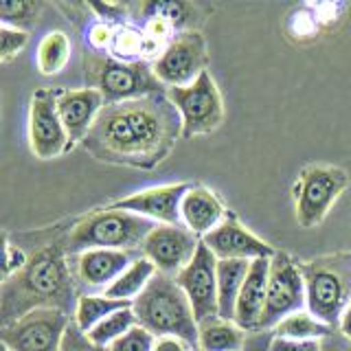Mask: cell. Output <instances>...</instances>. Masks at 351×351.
I'll list each match as a JSON object with an SVG mask.
<instances>
[{
    "label": "cell",
    "instance_id": "31",
    "mask_svg": "<svg viewBox=\"0 0 351 351\" xmlns=\"http://www.w3.org/2000/svg\"><path fill=\"white\" fill-rule=\"evenodd\" d=\"M154 343H156V336H152L145 327L136 325L108 349L110 351H154Z\"/></svg>",
    "mask_w": 351,
    "mask_h": 351
},
{
    "label": "cell",
    "instance_id": "28",
    "mask_svg": "<svg viewBox=\"0 0 351 351\" xmlns=\"http://www.w3.org/2000/svg\"><path fill=\"white\" fill-rule=\"evenodd\" d=\"M143 11L149 18H158L162 22H167L171 29L186 31L184 27L191 25V7L182 3H149L143 7Z\"/></svg>",
    "mask_w": 351,
    "mask_h": 351
},
{
    "label": "cell",
    "instance_id": "32",
    "mask_svg": "<svg viewBox=\"0 0 351 351\" xmlns=\"http://www.w3.org/2000/svg\"><path fill=\"white\" fill-rule=\"evenodd\" d=\"M60 351H110V349L97 347L95 343H90V338H88V334H84L82 329L77 327V323L73 321V323L69 325V329H66Z\"/></svg>",
    "mask_w": 351,
    "mask_h": 351
},
{
    "label": "cell",
    "instance_id": "14",
    "mask_svg": "<svg viewBox=\"0 0 351 351\" xmlns=\"http://www.w3.org/2000/svg\"><path fill=\"white\" fill-rule=\"evenodd\" d=\"M141 252L128 250H86L82 255L69 257L73 281L82 294H106L108 288L123 274Z\"/></svg>",
    "mask_w": 351,
    "mask_h": 351
},
{
    "label": "cell",
    "instance_id": "25",
    "mask_svg": "<svg viewBox=\"0 0 351 351\" xmlns=\"http://www.w3.org/2000/svg\"><path fill=\"white\" fill-rule=\"evenodd\" d=\"M71 60V38L64 31H49L38 47V71L44 77L60 75Z\"/></svg>",
    "mask_w": 351,
    "mask_h": 351
},
{
    "label": "cell",
    "instance_id": "11",
    "mask_svg": "<svg viewBox=\"0 0 351 351\" xmlns=\"http://www.w3.org/2000/svg\"><path fill=\"white\" fill-rule=\"evenodd\" d=\"M73 316L60 310H33L20 321L3 327V347L9 351H60Z\"/></svg>",
    "mask_w": 351,
    "mask_h": 351
},
{
    "label": "cell",
    "instance_id": "22",
    "mask_svg": "<svg viewBox=\"0 0 351 351\" xmlns=\"http://www.w3.org/2000/svg\"><path fill=\"white\" fill-rule=\"evenodd\" d=\"M246 332L233 321L215 318L211 323L200 325L197 336V351H244Z\"/></svg>",
    "mask_w": 351,
    "mask_h": 351
},
{
    "label": "cell",
    "instance_id": "13",
    "mask_svg": "<svg viewBox=\"0 0 351 351\" xmlns=\"http://www.w3.org/2000/svg\"><path fill=\"white\" fill-rule=\"evenodd\" d=\"M200 237L184 224H156V228L143 241L141 255L149 259L160 274L178 277L193 261Z\"/></svg>",
    "mask_w": 351,
    "mask_h": 351
},
{
    "label": "cell",
    "instance_id": "40",
    "mask_svg": "<svg viewBox=\"0 0 351 351\" xmlns=\"http://www.w3.org/2000/svg\"><path fill=\"white\" fill-rule=\"evenodd\" d=\"M3 351H9V349H7V347H3Z\"/></svg>",
    "mask_w": 351,
    "mask_h": 351
},
{
    "label": "cell",
    "instance_id": "23",
    "mask_svg": "<svg viewBox=\"0 0 351 351\" xmlns=\"http://www.w3.org/2000/svg\"><path fill=\"white\" fill-rule=\"evenodd\" d=\"M132 305H134V301L108 299L106 294H82L80 301H77L73 321L77 323V327H80L84 334H88V332H93L101 321H106L110 314H114L119 310H128Z\"/></svg>",
    "mask_w": 351,
    "mask_h": 351
},
{
    "label": "cell",
    "instance_id": "37",
    "mask_svg": "<svg viewBox=\"0 0 351 351\" xmlns=\"http://www.w3.org/2000/svg\"><path fill=\"white\" fill-rule=\"evenodd\" d=\"M154 351H195V347L186 345L184 340L176 338V336H162V338H156Z\"/></svg>",
    "mask_w": 351,
    "mask_h": 351
},
{
    "label": "cell",
    "instance_id": "6",
    "mask_svg": "<svg viewBox=\"0 0 351 351\" xmlns=\"http://www.w3.org/2000/svg\"><path fill=\"white\" fill-rule=\"evenodd\" d=\"M86 88H95L106 99V106L167 93V88L147 62H123L112 55L88 51L84 58Z\"/></svg>",
    "mask_w": 351,
    "mask_h": 351
},
{
    "label": "cell",
    "instance_id": "4",
    "mask_svg": "<svg viewBox=\"0 0 351 351\" xmlns=\"http://www.w3.org/2000/svg\"><path fill=\"white\" fill-rule=\"evenodd\" d=\"M132 310L136 314L138 325L145 327L152 336H176L197 349L200 325H197L193 307L176 277L156 272V277L134 301Z\"/></svg>",
    "mask_w": 351,
    "mask_h": 351
},
{
    "label": "cell",
    "instance_id": "16",
    "mask_svg": "<svg viewBox=\"0 0 351 351\" xmlns=\"http://www.w3.org/2000/svg\"><path fill=\"white\" fill-rule=\"evenodd\" d=\"M202 244L211 250L217 259L257 261V259H272L277 255V250H274L268 241L252 235L233 213H228L222 224L213 228L208 235H204Z\"/></svg>",
    "mask_w": 351,
    "mask_h": 351
},
{
    "label": "cell",
    "instance_id": "24",
    "mask_svg": "<svg viewBox=\"0 0 351 351\" xmlns=\"http://www.w3.org/2000/svg\"><path fill=\"white\" fill-rule=\"evenodd\" d=\"M156 266L145 259L138 257L132 266L121 274V277L112 283V288H108L106 296L108 299H117V301H136L138 296L145 292L149 281L156 277Z\"/></svg>",
    "mask_w": 351,
    "mask_h": 351
},
{
    "label": "cell",
    "instance_id": "17",
    "mask_svg": "<svg viewBox=\"0 0 351 351\" xmlns=\"http://www.w3.org/2000/svg\"><path fill=\"white\" fill-rule=\"evenodd\" d=\"M191 184L186 182H173L162 186H152V189L136 191L128 197L112 202L110 206L119 211H130L141 217H147L156 224H180V204L184 193L189 191Z\"/></svg>",
    "mask_w": 351,
    "mask_h": 351
},
{
    "label": "cell",
    "instance_id": "27",
    "mask_svg": "<svg viewBox=\"0 0 351 351\" xmlns=\"http://www.w3.org/2000/svg\"><path fill=\"white\" fill-rule=\"evenodd\" d=\"M136 325H138L136 314L132 307H128V310H119L114 314H110L106 321H101L93 329V332H88V338H90V343H95L97 347L108 349L110 345L117 343L119 338H123L130 329H134Z\"/></svg>",
    "mask_w": 351,
    "mask_h": 351
},
{
    "label": "cell",
    "instance_id": "18",
    "mask_svg": "<svg viewBox=\"0 0 351 351\" xmlns=\"http://www.w3.org/2000/svg\"><path fill=\"white\" fill-rule=\"evenodd\" d=\"M106 108V99L95 88H80V90H58V112L69 132L71 147L75 143H84L95 121Z\"/></svg>",
    "mask_w": 351,
    "mask_h": 351
},
{
    "label": "cell",
    "instance_id": "26",
    "mask_svg": "<svg viewBox=\"0 0 351 351\" xmlns=\"http://www.w3.org/2000/svg\"><path fill=\"white\" fill-rule=\"evenodd\" d=\"M332 332H336L334 327L321 323L312 312H307V310L290 314L288 318H283V321L272 329L274 338H288V340H323Z\"/></svg>",
    "mask_w": 351,
    "mask_h": 351
},
{
    "label": "cell",
    "instance_id": "5",
    "mask_svg": "<svg viewBox=\"0 0 351 351\" xmlns=\"http://www.w3.org/2000/svg\"><path fill=\"white\" fill-rule=\"evenodd\" d=\"M299 266L305 281L307 312L338 329L340 318L351 305V252L323 255Z\"/></svg>",
    "mask_w": 351,
    "mask_h": 351
},
{
    "label": "cell",
    "instance_id": "1",
    "mask_svg": "<svg viewBox=\"0 0 351 351\" xmlns=\"http://www.w3.org/2000/svg\"><path fill=\"white\" fill-rule=\"evenodd\" d=\"M178 138L182 117L167 93H160L106 106L82 145L101 162L152 169L169 156Z\"/></svg>",
    "mask_w": 351,
    "mask_h": 351
},
{
    "label": "cell",
    "instance_id": "3",
    "mask_svg": "<svg viewBox=\"0 0 351 351\" xmlns=\"http://www.w3.org/2000/svg\"><path fill=\"white\" fill-rule=\"evenodd\" d=\"M156 228V222L130 211L106 206L95 208L71 226L64 237L69 257L86 250H128L141 252L143 241Z\"/></svg>",
    "mask_w": 351,
    "mask_h": 351
},
{
    "label": "cell",
    "instance_id": "34",
    "mask_svg": "<svg viewBox=\"0 0 351 351\" xmlns=\"http://www.w3.org/2000/svg\"><path fill=\"white\" fill-rule=\"evenodd\" d=\"M27 261L29 257L25 255V250L14 246V244H9V237L5 235V263H3V281L9 279V277H14V274L18 270H22L27 266Z\"/></svg>",
    "mask_w": 351,
    "mask_h": 351
},
{
    "label": "cell",
    "instance_id": "38",
    "mask_svg": "<svg viewBox=\"0 0 351 351\" xmlns=\"http://www.w3.org/2000/svg\"><path fill=\"white\" fill-rule=\"evenodd\" d=\"M323 351H351V343L336 329L327 338H323Z\"/></svg>",
    "mask_w": 351,
    "mask_h": 351
},
{
    "label": "cell",
    "instance_id": "29",
    "mask_svg": "<svg viewBox=\"0 0 351 351\" xmlns=\"http://www.w3.org/2000/svg\"><path fill=\"white\" fill-rule=\"evenodd\" d=\"M38 3H29V0H18V3H0V18L3 25L14 27L20 31H27L36 25L38 20Z\"/></svg>",
    "mask_w": 351,
    "mask_h": 351
},
{
    "label": "cell",
    "instance_id": "35",
    "mask_svg": "<svg viewBox=\"0 0 351 351\" xmlns=\"http://www.w3.org/2000/svg\"><path fill=\"white\" fill-rule=\"evenodd\" d=\"M270 351H323V340H288V338H272Z\"/></svg>",
    "mask_w": 351,
    "mask_h": 351
},
{
    "label": "cell",
    "instance_id": "10",
    "mask_svg": "<svg viewBox=\"0 0 351 351\" xmlns=\"http://www.w3.org/2000/svg\"><path fill=\"white\" fill-rule=\"evenodd\" d=\"M307 307L305 281L301 266L288 252H279L270 259L266 310H263L261 332H272L283 318Z\"/></svg>",
    "mask_w": 351,
    "mask_h": 351
},
{
    "label": "cell",
    "instance_id": "19",
    "mask_svg": "<svg viewBox=\"0 0 351 351\" xmlns=\"http://www.w3.org/2000/svg\"><path fill=\"white\" fill-rule=\"evenodd\" d=\"M268 274H270V259H257L250 263L248 277L244 285H241L233 323L244 329L246 334L261 332L263 310H266V294H268Z\"/></svg>",
    "mask_w": 351,
    "mask_h": 351
},
{
    "label": "cell",
    "instance_id": "39",
    "mask_svg": "<svg viewBox=\"0 0 351 351\" xmlns=\"http://www.w3.org/2000/svg\"><path fill=\"white\" fill-rule=\"evenodd\" d=\"M338 332L343 334L349 343H351V305L347 307V312L343 314V318H340V325H338Z\"/></svg>",
    "mask_w": 351,
    "mask_h": 351
},
{
    "label": "cell",
    "instance_id": "36",
    "mask_svg": "<svg viewBox=\"0 0 351 351\" xmlns=\"http://www.w3.org/2000/svg\"><path fill=\"white\" fill-rule=\"evenodd\" d=\"M272 338H274L272 332H252V334L246 338V347H244V351H270Z\"/></svg>",
    "mask_w": 351,
    "mask_h": 351
},
{
    "label": "cell",
    "instance_id": "7",
    "mask_svg": "<svg viewBox=\"0 0 351 351\" xmlns=\"http://www.w3.org/2000/svg\"><path fill=\"white\" fill-rule=\"evenodd\" d=\"M347 186V171L334 167V165H307L303 167L294 186L296 222L303 228L318 226Z\"/></svg>",
    "mask_w": 351,
    "mask_h": 351
},
{
    "label": "cell",
    "instance_id": "21",
    "mask_svg": "<svg viewBox=\"0 0 351 351\" xmlns=\"http://www.w3.org/2000/svg\"><path fill=\"white\" fill-rule=\"evenodd\" d=\"M252 261L244 259H217V310L222 321H233L239 299Z\"/></svg>",
    "mask_w": 351,
    "mask_h": 351
},
{
    "label": "cell",
    "instance_id": "8",
    "mask_svg": "<svg viewBox=\"0 0 351 351\" xmlns=\"http://www.w3.org/2000/svg\"><path fill=\"white\" fill-rule=\"evenodd\" d=\"M167 97L182 117V138L211 134L224 121V101L211 73H202L191 86L167 88Z\"/></svg>",
    "mask_w": 351,
    "mask_h": 351
},
{
    "label": "cell",
    "instance_id": "2",
    "mask_svg": "<svg viewBox=\"0 0 351 351\" xmlns=\"http://www.w3.org/2000/svg\"><path fill=\"white\" fill-rule=\"evenodd\" d=\"M77 301H80V292L73 281L64 239L53 241L49 246L38 248L29 257L25 268L3 281V288H0L3 327L44 307L71 316L75 314Z\"/></svg>",
    "mask_w": 351,
    "mask_h": 351
},
{
    "label": "cell",
    "instance_id": "15",
    "mask_svg": "<svg viewBox=\"0 0 351 351\" xmlns=\"http://www.w3.org/2000/svg\"><path fill=\"white\" fill-rule=\"evenodd\" d=\"M182 292L186 294L197 325L211 323L219 318L217 310V257L208 250L202 239L193 261L176 277Z\"/></svg>",
    "mask_w": 351,
    "mask_h": 351
},
{
    "label": "cell",
    "instance_id": "12",
    "mask_svg": "<svg viewBox=\"0 0 351 351\" xmlns=\"http://www.w3.org/2000/svg\"><path fill=\"white\" fill-rule=\"evenodd\" d=\"M29 147L40 160H53L71 149V138L58 112V90L40 88L29 106Z\"/></svg>",
    "mask_w": 351,
    "mask_h": 351
},
{
    "label": "cell",
    "instance_id": "30",
    "mask_svg": "<svg viewBox=\"0 0 351 351\" xmlns=\"http://www.w3.org/2000/svg\"><path fill=\"white\" fill-rule=\"evenodd\" d=\"M29 44V31H20L14 27H0V62H11L16 55Z\"/></svg>",
    "mask_w": 351,
    "mask_h": 351
},
{
    "label": "cell",
    "instance_id": "20",
    "mask_svg": "<svg viewBox=\"0 0 351 351\" xmlns=\"http://www.w3.org/2000/svg\"><path fill=\"white\" fill-rule=\"evenodd\" d=\"M180 215H182L184 226L202 239L204 235L211 233L213 228L222 224L228 213L224 204L219 202V197L211 189L195 184V186H189V191L182 197Z\"/></svg>",
    "mask_w": 351,
    "mask_h": 351
},
{
    "label": "cell",
    "instance_id": "9",
    "mask_svg": "<svg viewBox=\"0 0 351 351\" xmlns=\"http://www.w3.org/2000/svg\"><path fill=\"white\" fill-rule=\"evenodd\" d=\"M208 47L200 31L186 29L176 33L167 42L152 69L165 88H184L191 86L197 77L206 73Z\"/></svg>",
    "mask_w": 351,
    "mask_h": 351
},
{
    "label": "cell",
    "instance_id": "33",
    "mask_svg": "<svg viewBox=\"0 0 351 351\" xmlns=\"http://www.w3.org/2000/svg\"><path fill=\"white\" fill-rule=\"evenodd\" d=\"M117 31L106 25V22H97V25L90 27V36H88V42H90V51L97 53H106L112 49V42H114Z\"/></svg>",
    "mask_w": 351,
    "mask_h": 351
}]
</instances>
